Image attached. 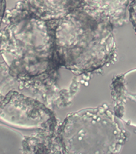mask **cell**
Returning <instances> with one entry per match:
<instances>
[{
  "label": "cell",
  "instance_id": "cell-1",
  "mask_svg": "<svg viewBox=\"0 0 136 154\" xmlns=\"http://www.w3.org/2000/svg\"><path fill=\"white\" fill-rule=\"evenodd\" d=\"M78 1H21L0 31V55L7 74L25 85L54 84L60 68L54 33L59 19Z\"/></svg>",
  "mask_w": 136,
  "mask_h": 154
},
{
  "label": "cell",
  "instance_id": "cell-2",
  "mask_svg": "<svg viewBox=\"0 0 136 154\" xmlns=\"http://www.w3.org/2000/svg\"><path fill=\"white\" fill-rule=\"evenodd\" d=\"M129 3L79 1L59 19L54 43L60 67L79 76L111 64L116 57L114 30L124 22Z\"/></svg>",
  "mask_w": 136,
  "mask_h": 154
},
{
  "label": "cell",
  "instance_id": "cell-3",
  "mask_svg": "<svg viewBox=\"0 0 136 154\" xmlns=\"http://www.w3.org/2000/svg\"><path fill=\"white\" fill-rule=\"evenodd\" d=\"M127 133L106 105L68 115L56 130L63 154H118Z\"/></svg>",
  "mask_w": 136,
  "mask_h": 154
},
{
  "label": "cell",
  "instance_id": "cell-4",
  "mask_svg": "<svg viewBox=\"0 0 136 154\" xmlns=\"http://www.w3.org/2000/svg\"><path fill=\"white\" fill-rule=\"evenodd\" d=\"M0 122L22 131L52 134L57 119L44 103L12 90L0 99Z\"/></svg>",
  "mask_w": 136,
  "mask_h": 154
},
{
  "label": "cell",
  "instance_id": "cell-5",
  "mask_svg": "<svg viewBox=\"0 0 136 154\" xmlns=\"http://www.w3.org/2000/svg\"><path fill=\"white\" fill-rule=\"evenodd\" d=\"M115 115L135 126V70L116 77L111 85Z\"/></svg>",
  "mask_w": 136,
  "mask_h": 154
},
{
  "label": "cell",
  "instance_id": "cell-6",
  "mask_svg": "<svg viewBox=\"0 0 136 154\" xmlns=\"http://www.w3.org/2000/svg\"><path fill=\"white\" fill-rule=\"evenodd\" d=\"M5 10H6V2L0 1V27H1L3 20H4V14H5Z\"/></svg>",
  "mask_w": 136,
  "mask_h": 154
},
{
  "label": "cell",
  "instance_id": "cell-7",
  "mask_svg": "<svg viewBox=\"0 0 136 154\" xmlns=\"http://www.w3.org/2000/svg\"><path fill=\"white\" fill-rule=\"evenodd\" d=\"M0 99H1V95H0Z\"/></svg>",
  "mask_w": 136,
  "mask_h": 154
}]
</instances>
